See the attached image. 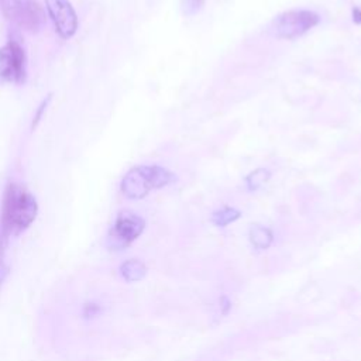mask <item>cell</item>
Masks as SVG:
<instances>
[{"label": "cell", "mask_w": 361, "mask_h": 361, "mask_svg": "<svg viewBox=\"0 0 361 361\" xmlns=\"http://www.w3.org/2000/svg\"><path fill=\"white\" fill-rule=\"evenodd\" d=\"M38 213V203L34 195L21 183H8L0 210V254L11 235L28 228Z\"/></svg>", "instance_id": "6da1fadb"}, {"label": "cell", "mask_w": 361, "mask_h": 361, "mask_svg": "<svg viewBox=\"0 0 361 361\" xmlns=\"http://www.w3.org/2000/svg\"><path fill=\"white\" fill-rule=\"evenodd\" d=\"M175 180V173L161 165H138L123 176L120 190L127 199L138 200L149 192L165 188Z\"/></svg>", "instance_id": "7a4b0ae2"}, {"label": "cell", "mask_w": 361, "mask_h": 361, "mask_svg": "<svg viewBox=\"0 0 361 361\" xmlns=\"http://www.w3.org/2000/svg\"><path fill=\"white\" fill-rule=\"evenodd\" d=\"M0 13L13 25L31 32H39L45 23V10L37 0H0Z\"/></svg>", "instance_id": "3957f363"}, {"label": "cell", "mask_w": 361, "mask_h": 361, "mask_svg": "<svg viewBox=\"0 0 361 361\" xmlns=\"http://www.w3.org/2000/svg\"><path fill=\"white\" fill-rule=\"evenodd\" d=\"M144 228L145 220L141 216L127 209L121 210L107 233L106 245L113 251L126 250L142 234Z\"/></svg>", "instance_id": "277c9868"}, {"label": "cell", "mask_w": 361, "mask_h": 361, "mask_svg": "<svg viewBox=\"0 0 361 361\" xmlns=\"http://www.w3.org/2000/svg\"><path fill=\"white\" fill-rule=\"evenodd\" d=\"M320 21L317 13L310 10H288L278 14L271 23V32L283 39H295L302 37Z\"/></svg>", "instance_id": "5b68a950"}, {"label": "cell", "mask_w": 361, "mask_h": 361, "mask_svg": "<svg viewBox=\"0 0 361 361\" xmlns=\"http://www.w3.org/2000/svg\"><path fill=\"white\" fill-rule=\"evenodd\" d=\"M27 80V55L23 45L8 41L0 47V85H21Z\"/></svg>", "instance_id": "8992f818"}, {"label": "cell", "mask_w": 361, "mask_h": 361, "mask_svg": "<svg viewBox=\"0 0 361 361\" xmlns=\"http://www.w3.org/2000/svg\"><path fill=\"white\" fill-rule=\"evenodd\" d=\"M45 8L55 32L62 39L72 38L79 27L78 16L69 0H45Z\"/></svg>", "instance_id": "52a82bcc"}, {"label": "cell", "mask_w": 361, "mask_h": 361, "mask_svg": "<svg viewBox=\"0 0 361 361\" xmlns=\"http://www.w3.org/2000/svg\"><path fill=\"white\" fill-rule=\"evenodd\" d=\"M250 243L257 250H267L271 247L274 241V233L269 227H265L262 224H252L248 231Z\"/></svg>", "instance_id": "ba28073f"}, {"label": "cell", "mask_w": 361, "mask_h": 361, "mask_svg": "<svg viewBox=\"0 0 361 361\" xmlns=\"http://www.w3.org/2000/svg\"><path fill=\"white\" fill-rule=\"evenodd\" d=\"M120 274L127 282H138L145 276L147 267L142 261L131 258L120 265Z\"/></svg>", "instance_id": "9c48e42d"}, {"label": "cell", "mask_w": 361, "mask_h": 361, "mask_svg": "<svg viewBox=\"0 0 361 361\" xmlns=\"http://www.w3.org/2000/svg\"><path fill=\"white\" fill-rule=\"evenodd\" d=\"M241 216V212L235 207H230V206H224L221 209H217L212 213V223L217 227H226L230 223H234L235 220H238Z\"/></svg>", "instance_id": "30bf717a"}, {"label": "cell", "mask_w": 361, "mask_h": 361, "mask_svg": "<svg viewBox=\"0 0 361 361\" xmlns=\"http://www.w3.org/2000/svg\"><path fill=\"white\" fill-rule=\"evenodd\" d=\"M271 178V172L265 168H258L255 171H252L251 173H248L245 176V185L248 188V190H257L259 189L268 179Z\"/></svg>", "instance_id": "8fae6325"}, {"label": "cell", "mask_w": 361, "mask_h": 361, "mask_svg": "<svg viewBox=\"0 0 361 361\" xmlns=\"http://www.w3.org/2000/svg\"><path fill=\"white\" fill-rule=\"evenodd\" d=\"M204 6V0H180V8L185 16L190 17L197 14Z\"/></svg>", "instance_id": "7c38bea8"}, {"label": "cell", "mask_w": 361, "mask_h": 361, "mask_svg": "<svg viewBox=\"0 0 361 361\" xmlns=\"http://www.w3.org/2000/svg\"><path fill=\"white\" fill-rule=\"evenodd\" d=\"M49 102H51V94H48V97L44 99L42 103L39 104V107H38V110H37V113H35V116H34V120H32V128L37 127V124L39 123V120H41V117H42V113H44V110L47 109V106H48Z\"/></svg>", "instance_id": "4fadbf2b"}, {"label": "cell", "mask_w": 361, "mask_h": 361, "mask_svg": "<svg viewBox=\"0 0 361 361\" xmlns=\"http://www.w3.org/2000/svg\"><path fill=\"white\" fill-rule=\"evenodd\" d=\"M230 310H231V302H230V299H228L227 296H221V298H220V312H221L223 314H227Z\"/></svg>", "instance_id": "5bb4252c"}, {"label": "cell", "mask_w": 361, "mask_h": 361, "mask_svg": "<svg viewBox=\"0 0 361 361\" xmlns=\"http://www.w3.org/2000/svg\"><path fill=\"white\" fill-rule=\"evenodd\" d=\"M353 20L355 24L361 25V8H358V7L353 8Z\"/></svg>", "instance_id": "9a60e30c"}, {"label": "cell", "mask_w": 361, "mask_h": 361, "mask_svg": "<svg viewBox=\"0 0 361 361\" xmlns=\"http://www.w3.org/2000/svg\"><path fill=\"white\" fill-rule=\"evenodd\" d=\"M6 274H7V268H6V265L3 264V255H0V285H1V281L4 279Z\"/></svg>", "instance_id": "2e32d148"}]
</instances>
